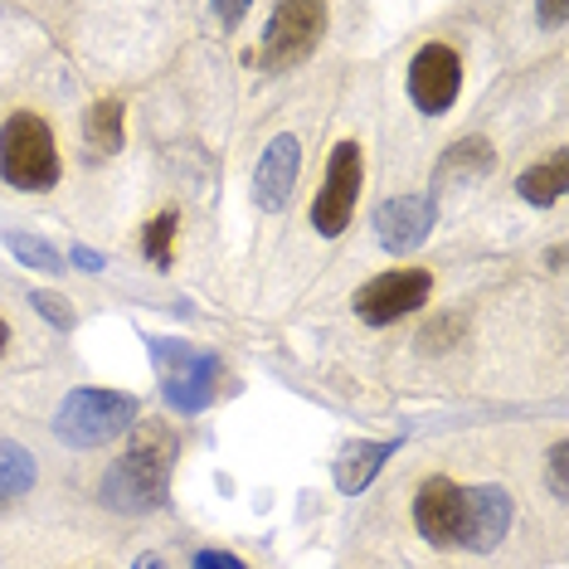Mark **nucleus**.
<instances>
[{
    "mask_svg": "<svg viewBox=\"0 0 569 569\" xmlns=\"http://www.w3.org/2000/svg\"><path fill=\"white\" fill-rule=\"evenodd\" d=\"M176 452L180 438L171 423H132V438H127L122 458L102 472V501L122 516H147L157 511L171 491V472H176Z\"/></svg>",
    "mask_w": 569,
    "mask_h": 569,
    "instance_id": "f257e3e1",
    "label": "nucleus"
},
{
    "mask_svg": "<svg viewBox=\"0 0 569 569\" xmlns=\"http://www.w3.org/2000/svg\"><path fill=\"white\" fill-rule=\"evenodd\" d=\"M151 346V360H157V380H161V395L166 405L180 409V413H200L210 409L219 390H224V360L204 346H190V341H166L157 336Z\"/></svg>",
    "mask_w": 569,
    "mask_h": 569,
    "instance_id": "f03ea898",
    "label": "nucleus"
},
{
    "mask_svg": "<svg viewBox=\"0 0 569 569\" xmlns=\"http://www.w3.org/2000/svg\"><path fill=\"white\" fill-rule=\"evenodd\" d=\"M141 419L137 395L122 390H73L54 409V438L69 448H102Z\"/></svg>",
    "mask_w": 569,
    "mask_h": 569,
    "instance_id": "7ed1b4c3",
    "label": "nucleus"
},
{
    "mask_svg": "<svg viewBox=\"0 0 569 569\" xmlns=\"http://www.w3.org/2000/svg\"><path fill=\"white\" fill-rule=\"evenodd\" d=\"M59 147L44 118L10 112L0 127V176L16 190H54L59 186Z\"/></svg>",
    "mask_w": 569,
    "mask_h": 569,
    "instance_id": "20e7f679",
    "label": "nucleus"
},
{
    "mask_svg": "<svg viewBox=\"0 0 569 569\" xmlns=\"http://www.w3.org/2000/svg\"><path fill=\"white\" fill-rule=\"evenodd\" d=\"M321 34H327V6L321 0H282V6H273V16H268L258 63L268 73H288L302 59H312Z\"/></svg>",
    "mask_w": 569,
    "mask_h": 569,
    "instance_id": "39448f33",
    "label": "nucleus"
},
{
    "mask_svg": "<svg viewBox=\"0 0 569 569\" xmlns=\"http://www.w3.org/2000/svg\"><path fill=\"white\" fill-rule=\"evenodd\" d=\"M413 526L438 550H468L472 536V497L452 477H429L413 497Z\"/></svg>",
    "mask_w": 569,
    "mask_h": 569,
    "instance_id": "423d86ee",
    "label": "nucleus"
},
{
    "mask_svg": "<svg viewBox=\"0 0 569 569\" xmlns=\"http://www.w3.org/2000/svg\"><path fill=\"white\" fill-rule=\"evenodd\" d=\"M429 292H433L429 268H399V273L370 278L366 288L351 297V307H356L360 321H370V327H390V321L419 312V307L429 302Z\"/></svg>",
    "mask_w": 569,
    "mask_h": 569,
    "instance_id": "0eeeda50",
    "label": "nucleus"
},
{
    "mask_svg": "<svg viewBox=\"0 0 569 569\" xmlns=\"http://www.w3.org/2000/svg\"><path fill=\"white\" fill-rule=\"evenodd\" d=\"M360 176H366V166H360V147L356 141H341V147L331 151L327 180H321L317 204H312V224H317L321 239H336L346 224H351L356 200H360Z\"/></svg>",
    "mask_w": 569,
    "mask_h": 569,
    "instance_id": "6e6552de",
    "label": "nucleus"
},
{
    "mask_svg": "<svg viewBox=\"0 0 569 569\" xmlns=\"http://www.w3.org/2000/svg\"><path fill=\"white\" fill-rule=\"evenodd\" d=\"M458 88H462V59L452 54L448 44H423L409 63V98L419 112H448L458 102Z\"/></svg>",
    "mask_w": 569,
    "mask_h": 569,
    "instance_id": "1a4fd4ad",
    "label": "nucleus"
},
{
    "mask_svg": "<svg viewBox=\"0 0 569 569\" xmlns=\"http://www.w3.org/2000/svg\"><path fill=\"white\" fill-rule=\"evenodd\" d=\"M297 171H302V141H297L292 132L268 141V151L253 166V204L258 210L278 214L297 190Z\"/></svg>",
    "mask_w": 569,
    "mask_h": 569,
    "instance_id": "9d476101",
    "label": "nucleus"
},
{
    "mask_svg": "<svg viewBox=\"0 0 569 569\" xmlns=\"http://www.w3.org/2000/svg\"><path fill=\"white\" fill-rule=\"evenodd\" d=\"M433 219H438V210L429 196H395L375 210V239L390 253H413L433 234Z\"/></svg>",
    "mask_w": 569,
    "mask_h": 569,
    "instance_id": "9b49d317",
    "label": "nucleus"
},
{
    "mask_svg": "<svg viewBox=\"0 0 569 569\" xmlns=\"http://www.w3.org/2000/svg\"><path fill=\"white\" fill-rule=\"evenodd\" d=\"M468 497H472V536H468V550L477 555H487V550H497L501 540H507V530H511V491L507 487H468Z\"/></svg>",
    "mask_w": 569,
    "mask_h": 569,
    "instance_id": "f8f14e48",
    "label": "nucleus"
},
{
    "mask_svg": "<svg viewBox=\"0 0 569 569\" xmlns=\"http://www.w3.org/2000/svg\"><path fill=\"white\" fill-rule=\"evenodd\" d=\"M399 443H370V438H360V443H346L341 458H336V487L346 491V497H360L375 477H380V468L390 462V452Z\"/></svg>",
    "mask_w": 569,
    "mask_h": 569,
    "instance_id": "ddd939ff",
    "label": "nucleus"
},
{
    "mask_svg": "<svg viewBox=\"0 0 569 569\" xmlns=\"http://www.w3.org/2000/svg\"><path fill=\"white\" fill-rule=\"evenodd\" d=\"M516 190H521L526 204H536V210H546V204H555L569 190V151H555L550 161L530 166V171L516 180Z\"/></svg>",
    "mask_w": 569,
    "mask_h": 569,
    "instance_id": "4468645a",
    "label": "nucleus"
},
{
    "mask_svg": "<svg viewBox=\"0 0 569 569\" xmlns=\"http://www.w3.org/2000/svg\"><path fill=\"white\" fill-rule=\"evenodd\" d=\"M491 166H497V151H491V141L487 137H468V141H452V147L443 151V161H438V186L443 180H477V176H487Z\"/></svg>",
    "mask_w": 569,
    "mask_h": 569,
    "instance_id": "2eb2a0df",
    "label": "nucleus"
},
{
    "mask_svg": "<svg viewBox=\"0 0 569 569\" xmlns=\"http://www.w3.org/2000/svg\"><path fill=\"white\" fill-rule=\"evenodd\" d=\"M122 102L118 98H98L93 108L83 112V147L93 151V157H112V151H122Z\"/></svg>",
    "mask_w": 569,
    "mask_h": 569,
    "instance_id": "dca6fc26",
    "label": "nucleus"
},
{
    "mask_svg": "<svg viewBox=\"0 0 569 569\" xmlns=\"http://www.w3.org/2000/svg\"><path fill=\"white\" fill-rule=\"evenodd\" d=\"M34 477H40L34 452H24L20 443H6V438H0V501L24 497V491L34 487Z\"/></svg>",
    "mask_w": 569,
    "mask_h": 569,
    "instance_id": "f3484780",
    "label": "nucleus"
},
{
    "mask_svg": "<svg viewBox=\"0 0 569 569\" xmlns=\"http://www.w3.org/2000/svg\"><path fill=\"white\" fill-rule=\"evenodd\" d=\"M6 249L20 258L24 268H40V273H63V253L54 243L34 239V234H6Z\"/></svg>",
    "mask_w": 569,
    "mask_h": 569,
    "instance_id": "a211bd4d",
    "label": "nucleus"
},
{
    "mask_svg": "<svg viewBox=\"0 0 569 569\" xmlns=\"http://www.w3.org/2000/svg\"><path fill=\"white\" fill-rule=\"evenodd\" d=\"M171 239H176V210H161L147 229H141V253H147L157 268H171Z\"/></svg>",
    "mask_w": 569,
    "mask_h": 569,
    "instance_id": "6ab92c4d",
    "label": "nucleus"
},
{
    "mask_svg": "<svg viewBox=\"0 0 569 569\" xmlns=\"http://www.w3.org/2000/svg\"><path fill=\"white\" fill-rule=\"evenodd\" d=\"M30 307L49 321V327H59V331H69V327H73V307H69V297H59V292H49V288H34V292H30Z\"/></svg>",
    "mask_w": 569,
    "mask_h": 569,
    "instance_id": "aec40b11",
    "label": "nucleus"
},
{
    "mask_svg": "<svg viewBox=\"0 0 569 569\" xmlns=\"http://www.w3.org/2000/svg\"><path fill=\"white\" fill-rule=\"evenodd\" d=\"M550 491H555V501L569 497V443L550 448Z\"/></svg>",
    "mask_w": 569,
    "mask_h": 569,
    "instance_id": "412c9836",
    "label": "nucleus"
},
{
    "mask_svg": "<svg viewBox=\"0 0 569 569\" xmlns=\"http://www.w3.org/2000/svg\"><path fill=\"white\" fill-rule=\"evenodd\" d=\"M196 569H249V565H243L239 555H229V550H200Z\"/></svg>",
    "mask_w": 569,
    "mask_h": 569,
    "instance_id": "4be33fe9",
    "label": "nucleus"
},
{
    "mask_svg": "<svg viewBox=\"0 0 569 569\" xmlns=\"http://www.w3.org/2000/svg\"><path fill=\"white\" fill-rule=\"evenodd\" d=\"M69 258L83 268V273H102V258L93 249H83V243H79V249H69Z\"/></svg>",
    "mask_w": 569,
    "mask_h": 569,
    "instance_id": "5701e85b",
    "label": "nucleus"
},
{
    "mask_svg": "<svg viewBox=\"0 0 569 569\" xmlns=\"http://www.w3.org/2000/svg\"><path fill=\"white\" fill-rule=\"evenodd\" d=\"M243 16H249V6H243V0H239V6H214V20H224V24H239Z\"/></svg>",
    "mask_w": 569,
    "mask_h": 569,
    "instance_id": "b1692460",
    "label": "nucleus"
},
{
    "mask_svg": "<svg viewBox=\"0 0 569 569\" xmlns=\"http://www.w3.org/2000/svg\"><path fill=\"white\" fill-rule=\"evenodd\" d=\"M565 16H569L565 6H540V20H546V24H565Z\"/></svg>",
    "mask_w": 569,
    "mask_h": 569,
    "instance_id": "393cba45",
    "label": "nucleus"
},
{
    "mask_svg": "<svg viewBox=\"0 0 569 569\" xmlns=\"http://www.w3.org/2000/svg\"><path fill=\"white\" fill-rule=\"evenodd\" d=\"M132 569H166V560H161V555H141Z\"/></svg>",
    "mask_w": 569,
    "mask_h": 569,
    "instance_id": "a878e982",
    "label": "nucleus"
},
{
    "mask_svg": "<svg viewBox=\"0 0 569 569\" xmlns=\"http://www.w3.org/2000/svg\"><path fill=\"white\" fill-rule=\"evenodd\" d=\"M6 346H10V327L0 321V356H6Z\"/></svg>",
    "mask_w": 569,
    "mask_h": 569,
    "instance_id": "bb28decb",
    "label": "nucleus"
}]
</instances>
